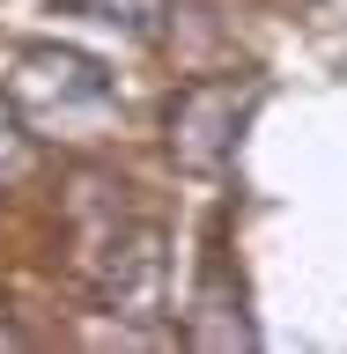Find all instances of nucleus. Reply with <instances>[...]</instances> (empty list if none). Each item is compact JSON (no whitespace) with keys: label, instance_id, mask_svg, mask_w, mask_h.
<instances>
[{"label":"nucleus","instance_id":"nucleus-1","mask_svg":"<svg viewBox=\"0 0 347 354\" xmlns=\"http://www.w3.org/2000/svg\"><path fill=\"white\" fill-rule=\"evenodd\" d=\"M15 88L37 96V104H60V111H104L111 104V74L104 66L82 59V52H52V44H37V52L15 59Z\"/></svg>","mask_w":347,"mask_h":354},{"label":"nucleus","instance_id":"nucleus-2","mask_svg":"<svg viewBox=\"0 0 347 354\" xmlns=\"http://www.w3.org/2000/svg\"><path fill=\"white\" fill-rule=\"evenodd\" d=\"M170 148H177V162H193V170L229 162V148H237V88H193V96L170 111Z\"/></svg>","mask_w":347,"mask_h":354},{"label":"nucleus","instance_id":"nucleus-3","mask_svg":"<svg viewBox=\"0 0 347 354\" xmlns=\"http://www.w3.org/2000/svg\"><path fill=\"white\" fill-rule=\"evenodd\" d=\"M66 15H89V22H111L126 37H155L163 30V0H60Z\"/></svg>","mask_w":347,"mask_h":354},{"label":"nucleus","instance_id":"nucleus-4","mask_svg":"<svg viewBox=\"0 0 347 354\" xmlns=\"http://www.w3.org/2000/svg\"><path fill=\"white\" fill-rule=\"evenodd\" d=\"M22 170H30V133H22L15 118L0 111V185H15Z\"/></svg>","mask_w":347,"mask_h":354}]
</instances>
